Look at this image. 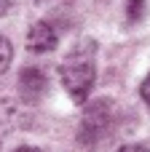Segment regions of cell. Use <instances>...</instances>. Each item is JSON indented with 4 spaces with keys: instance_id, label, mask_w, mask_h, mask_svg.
Segmentation results:
<instances>
[{
    "instance_id": "obj_1",
    "label": "cell",
    "mask_w": 150,
    "mask_h": 152,
    "mask_svg": "<svg viewBox=\"0 0 150 152\" xmlns=\"http://www.w3.org/2000/svg\"><path fill=\"white\" fill-rule=\"evenodd\" d=\"M97 45L94 40H81L78 45L70 48V53L64 56L59 75H62V86L70 94V99L75 104H86L91 88H94V77H97Z\"/></svg>"
},
{
    "instance_id": "obj_2",
    "label": "cell",
    "mask_w": 150,
    "mask_h": 152,
    "mask_svg": "<svg viewBox=\"0 0 150 152\" xmlns=\"http://www.w3.org/2000/svg\"><path fill=\"white\" fill-rule=\"evenodd\" d=\"M110 126V102H94L81 123V142L83 144H97Z\"/></svg>"
},
{
    "instance_id": "obj_3",
    "label": "cell",
    "mask_w": 150,
    "mask_h": 152,
    "mask_svg": "<svg viewBox=\"0 0 150 152\" xmlns=\"http://www.w3.org/2000/svg\"><path fill=\"white\" fill-rule=\"evenodd\" d=\"M46 88H48V83H46L43 69L27 67L19 75V96H21V104H38L46 96Z\"/></svg>"
},
{
    "instance_id": "obj_4",
    "label": "cell",
    "mask_w": 150,
    "mask_h": 152,
    "mask_svg": "<svg viewBox=\"0 0 150 152\" xmlns=\"http://www.w3.org/2000/svg\"><path fill=\"white\" fill-rule=\"evenodd\" d=\"M27 48L32 53H48V51H54L56 48V32H54V27L48 21L32 24V29L27 35Z\"/></svg>"
},
{
    "instance_id": "obj_5",
    "label": "cell",
    "mask_w": 150,
    "mask_h": 152,
    "mask_svg": "<svg viewBox=\"0 0 150 152\" xmlns=\"http://www.w3.org/2000/svg\"><path fill=\"white\" fill-rule=\"evenodd\" d=\"M19 126H24V110L21 104L11 102V99H0V139L11 131H16Z\"/></svg>"
},
{
    "instance_id": "obj_6",
    "label": "cell",
    "mask_w": 150,
    "mask_h": 152,
    "mask_svg": "<svg viewBox=\"0 0 150 152\" xmlns=\"http://www.w3.org/2000/svg\"><path fill=\"white\" fill-rule=\"evenodd\" d=\"M11 59H13V48H11V40L5 35H0V75L11 67Z\"/></svg>"
},
{
    "instance_id": "obj_7",
    "label": "cell",
    "mask_w": 150,
    "mask_h": 152,
    "mask_svg": "<svg viewBox=\"0 0 150 152\" xmlns=\"http://www.w3.org/2000/svg\"><path fill=\"white\" fill-rule=\"evenodd\" d=\"M142 8H145V0H129V3H126V13H129V19L137 21V19L142 16Z\"/></svg>"
},
{
    "instance_id": "obj_8",
    "label": "cell",
    "mask_w": 150,
    "mask_h": 152,
    "mask_svg": "<svg viewBox=\"0 0 150 152\" xmlns=\"http://www.w3.org/2000/svg\"><path fill=\"white\" fill-rule=\"evenodd\" d=\"M140 94H142V102L150 107V72H148V77L142 80V88H140Z\"/></svg>"
},
{
    "instance_id": "obj_9",
    "label": "cell",
    "mask_w": 150,
    "mask_h": 152,
    "mask_svg": "<svg viewBox=\"0 0 150 152\" xmlns=\"http://www.w3.org/2000/svg\"><path fill=\"white\" fill-rule=\"evenodd\" d=\"M118 152H150L148 147H142V144H123Z\"/></svg>"
},
{
    "instance_id": "obj_10",
    "label": "cell",
    "mask_w": 150,
    "mask_h": 152,
    "mask_svg": "<svg viewBox=\"0 0 150 152\" xmlns=\"http://www.w3.org/2000/svg\"><path fill=\"white\" fill-rule=\"evenodd\" d=\"M8 8H11V0H0V16H5Z\"/></svg>"
},
{
    "instance_id": "obj_11",
    "label": "cell",
    "mask_w": 150,
    "mask_h": 152,
    "mask_svg": "<svg viewBox=\"0 0 150 152\" xmlns=\"http://www.w3.org/2000/svg\"><path fill=\"white\" fill-rule=\"evenodd\" d=\"M13 152H43V150H38V147H19V150H13Z\"/></svg>"
}]
</instances>
